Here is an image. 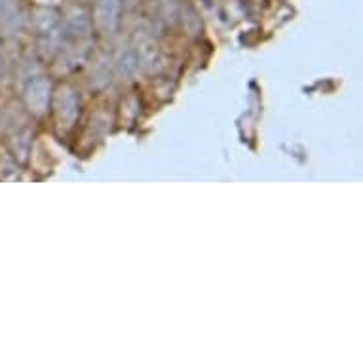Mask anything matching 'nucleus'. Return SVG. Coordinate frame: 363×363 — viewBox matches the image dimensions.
<instances>
[{"label":"nucleus","instance_id":"nucleus-1","mask_svg":"<svg viewBox=\"0 0 363 363\" xmlns=\"http://www.w3.org/2000/svg\"><path fill=\"white\" fill-rule=\"evenodd\" d=\"M120 0H99L97 4V21L105 27H113L118 21Z\"/></svg>","mask_w":363,"mask_h":363}]
</instances>
